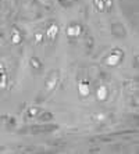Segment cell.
<instances>
[{"label":"cell","instance_id":"cell-8","mask_svg":"<svg viewBox=\"0 0 139 154\" xmlns=\"http://www.w3.org/2000/svg\"><path fill=\"white\" fill-rule=\"evenodd\" d=\"M77 90H78V96L81 99H86L89 97L90 92H92V88H90V83L88 79H79L78 85H77Z\"/></svg>","mask_w":139,"mask_h":154},{"label":"cell","instance_id":"cell-11","mask_svg":"<svg viewBox=\"0 0 139 154\" xmlns=\"http://www.w3.org/2000/svg\"><path fill=\"white\" fill-rule=\"evenodd\" d=\"M40 111H42V108L38 107V106H29V107L25 108L22 119H24V122H29L32 119H36V117L39 115Z\"/></svg>","mask_w":139,"mask_h":154},{"label":"cell","instance_id":"cell-9","mask_svg":"<svg viewBox=\"0 0 139 154\" xmlns=\"http://www.w3.org/2000/svg\"><path fill=\"white\" fill-rule=\"evenodd\" d=\"M28 64H29V68H31V71H32L33 74H36V75L42 74L43 69H45L43 61L40 60L38 56H31V57H29V60H28Z\"/></svg>","mask_w":139,"mask_h":154},{"label":"cell","instance_id":"cell-5","mask_svg":"<svg viewBox=\"0 0 139 154\" xmlns=\"http://www.w3.org/2000/svg\"><path fill=\"white\" fill-rule=\"evenodd\" d=\"M84 32H85V26L82 25L81 22L71 21L65 26V36L70 40H78L84 35Z\"/></svg>","mask_w":139,"mask_h":154},{"label":"cell","instance_id":"cell-7","mask_svg":"<svg viewBox=\"0 0 139 154\" xmlns=\"http://www.w3.org/2000/svg\"><path fill=\"white\" fill-rule=\"evenodd\" d=\"M110 32L115 39H125L128 36V31L125 28V25L120 21H113L110 24Z\"/></svg>","mask_w":139,"mask_h":154},{"label":"cell","instance_id":"cell-6","mask_svg":"<svg viewBox=\"0 0 139 154\" xmlns=\"http://www.w3.org/2000/svg\"><path fill=\"white\" fill-rule=\"evenodd\" d=\"M24 40H25L24 31L17 25L11 26V29H10V43H11V46L20 47L22 43H24Z\"/></svg>","mask_w":139,"mask_h":154},{"label":"cell","instance_id":"cell-12","mask_svg":"<svg viewBox=\"0 0 139 154\" xmlns=\"http://www.w3.org/2000/svg\"><path fill=\"white\" fill-rule=\"evenodd\" d=\"M8 85V74H7V68L6 65L0 61V90L6 89Z\"/></svg>","mask_w":139,"mask_h":154},{"label":"cell","instance_id":"cell-17","mask_svg":"<svg viewBox=\"0 0 139 154\" xmlns=\"http://www.w3.org/2000/svg\"><path fill=\"white\" fill-rule=\"evenodd\" d=\"M58 4H60L61 7H64V8H68V7H71L74 3H77V2H79V0H57Z\"/></svg>","mask_w":139,"mask_h":154},{"label":"cell","instance_id":"cell-19","mask_svg":"<svg viewBox=\"0 0 139 154\" xmlns=\"http://www.w3.org/2000/svg\"><path fill=\"white\" fill-rule=\"evenodd\" d=\"M4 40H6V33H4V29H3V26L0 25V46H3Z\"/></svg>","mask_w":139,"mask_h":154},{"label":"cell","instance_id":"cell-10","mask_svg":"<svg viewBox=\"0 0 139 154\" xmlns=\"http://www.w3.org/2000/svg\"><path fill=\"white\" fill-rule=\"evenodd\" d=\"M95 96H96L97 101L104 103V101H107L109 97H110V89H109L106 85H99L96 89H95Z\"/></svg>","mask_w":139,"mask_h":154},{"label":"cell","instance_id":"cell-13","mask_svg":"<svg viewBox=\"0 0 139 154\" xmlns=\"http://www.w3.org/2000/svg\"><path fill=\"white\" fill-rule=\"evenodd\" d=\"M0 124L2 125H4L6 128H8V129H13V128H15L17 126V119H15V117H13V115H2L0 117Z\"/></svg>","mask_w":139,"mask_h":154},{"label":"cell","instance_id":"cell-18","mask_svg":"<svg viewBox=\"0 0 139 154\" xmlns=\"http://www.w3.org/2000/svg\"><path fill=\"white\" fill-rule=\"evenodd\" d=\"M104 8H106V13H110L114 8V0H104Z\"/></svg>","mask_w":139,"mask_h":154},{"label":"cell","instance_id":"cell-1","mask_svg":"<svg viewBox=\"0 0 139 154\" xmlns=\"http://www.w3.org/2000/svg\"><path fill=\"white\" fill-rule=\"evenodd\" d=\"M60 126L53 122H40L31 126H25V128L18 129V133L25 135V133H31V135H40V133H53L56 132Z\"/></svg>","mask_w":139,"mask_h":154},{"label":"cell","instance_id":"cell-20","mask_svg":"<svg viewBox=\"0 0 139 154\" xmlns=\"http://www.w3.org/2000/svg\"><path fill=\"white\" fill-rule=\"evenodd\" d=\"M104 119H106V115H103V114H102V115H93V121H95V122H97V121H99V122H104Z\"/></svg>","mask_w":139,"mask_h":154},{"label":"cell","instance_id":"cell-15","mask_svg":"<svg viewBox=\"0 0 139 154\" xmlns=\"http://www.w3.org/2000/svg\"><path fill=\"white\" fill-rule=\"evenodd\" d=\"M33 42H35L36 46H40L45 42V33H43V31H36L33 33Z\"/></svg>","mask_w":139,"mask_h":154},{"label":"cell","instance_id":"cell-14","mask_svg":"<svg viewBox=\"0 0 139 154\" xmlns=\"http://www.w3.org/2000/svg\"><path fill=\"white\" fill-rule=\"evenodd\" d=\"M36 119L39 122H52L54 119V114L52 111H47V110H42L39 115L36 117Z\"/></svg>","mask_w":139,"mask_h":154},{"label":"cell","instance_id":"cell-3","mask_svg":"<svg viewBox=\"0 0 139 154\" xmlns=\"http://www.w3.org/2000/svg\"><path fill=\"white\" fill-rule=\"evenodd\" d=\"M60 32H61L60 24H58L56 20L49 21L47 22V25H46V28H45V31H43V33H45V40L49 43L50 46H54L58 40Z\"/></svg>","mask_w":139,"mask_h":154},{"label":"cell","instance_id":"cell-2","mask_svg":"<svg viewBox=\"0 0 139 154\" xmlns=\"http://www.w3.org/2000/svg\"><path fill=\"white\" fill-rule=\"evenodd\" d=\"M60 71L58 69H52L45 78V83H43V94L49 96L57 89L58 83H60Z\"/></svg>","mask_w":139,"mask_h":154},{"label":"cell","instance_id":"cell-4","mask_svg":"<svg viewBox=\"0 0 139 154\" xmlns=\"http://www.w3.org/2000/svg\"><path fill=\"white\" fill-rule=\"evenodd\" d=\"M124 58H125V51L121 47H113L106 56V58H104V63H106L107 67L115 68L124 61Z\"/></svg>","mask_w":139,"mask_h":154},{"label":"cell","instance_id":"cell-16","mask_svg":"<svg viewBox=\"0 0 139 154\" xmlns=\"http://www.w3.org/2000/svg\"><path fill=\"white\" fill-rule=\"evenodd\" d=\"M92 4L95 10L97 13H106V8H104V0H92Z\"/></svg>","mask_w":139,"mask_h":154},{"label":"cell","instance_id":"cell-23","mask_svg":"<svg viewBox=\"0 0 139 154\" xmlns=\"http://www.w3.org/2000/svg\"><path fill=\"white\" fill-rule=\"evenodd\" d=\"M0 153H8V150L4 149V147H0Z\"/></svg>","mask_w":139,"mask_h":154},{"label":"cell","instance_id":"cell-21","mask_svg":"<svg viewBox=\"0 0 139 154\" xmlns=\"http://www.w3.org/2000/svg\"><path fill=\"white\" fill-rule=\"evenodd\" d=\"M4 6H6V0H0V11L4 10Z\"/></svg>","mask_w":139,"mask_h":154},{"label":"cell","instance_id":"cell-22","mask_svg":"<svg viewBox=\"0 0 139 154\" xmlns=\"http://www.w3.org/2000/svg\"><path fill=\"white\" fill-rule=\"evenodd\" d=\"M134 68H138V56H135V61H134Z\"/></svg>","mask_w":139,"mask_h":154}]
</instances>
